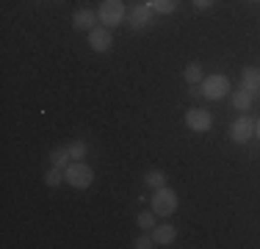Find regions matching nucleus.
<instances>
[{
    "instance_id": "2eb2a0df",
    "label": "nucleus",
    "mask_w": 260,
    "mask_h": 249,
    "mask_svg": "<svg viewBox=\"0 0 260 249\" xmlns=\"http://www.w3.org/2000/svg\"><path fill=\"white\" fill-rule=\"evenodd\" d=\"M150 6L158 14H172V11L177 9V0H150Z\"/></svg>"
},
{
    "instance_id": "4468645a",
    "label": "nucleus",
    "mask_w": 260,
    "mask_h": 249,
    "mask_svg": "<svg viewBox=\"0 0 260 249\" xmlns=\"http://www.w3.org/2000/svg\"><path fill=\"white\" fill-rule=\"evenodd\" d=\"M144 183L150 185V189H160V185L166 183V174L160 172V169H150V172L144 174Z\"/></svg>"
},
{
    "instance_id": "9b49d317",
    "label": "nucleus",
    "mask_w": 260,
    "mask_h": 249,
    "mask_svg": "<svg viewBox=\"0 0 260 249\" xmlns=\"http://www.w3.org/2000/svg\"><path fill=\"white\" fill-rule=\"evenodd\" d=\"M241 80H244V86H241V89H246L252 97L260 91V72L255 70V67H246V70L241 72Z\"/></svg>"
},
{
    "instance_id": "f03ea898",
    "label": "nucleus",
    "mask_w": 260,
    "mask_h": 249,
    "mask_svg": "<svg viewBox=\"0 0 260 249\" xmlns=\"http://www.w3.org/2000/svg\"><path fill=\"white\" fill-rule=\"evenodd\" d=\"M64 174H67V183L75 185V189H89V185L94 183V172H91V166H86L83 161H72L64 169Z\"/></svg>"
},
{
    "instance_id": "412c9836",
    "label": "nucleus",
    "mask_w": 260,
    "mask_h": 249,
    "mask_svg": "<svg viewBox=\"0 0 260 249\" xmlns=\"http://www.w3.org/2000/svg\"><path fill=\"white\" fill-rule=\"evenodd\" d=\"M213 3H216V0H194V6H197V9H210Z\"/></svg>"
},
{
    "instance_id": "9d476101",
    "label": "nucleus",
    "mask_w": 260,
    "mask_h": 249,
    "mask_svg": "<svg viewBox=\"0 0 260 249\" xmlns=\"http://www.w3.org/2000/svg\"><path fill=\"white\" fill-rule=\"evenodd\" d=\"M152 238H155L158 246H172V241L177 238V230L172 224H155L152 227Z\"/></svg>"
},
{
    "instance_id": "f3484780",
    "label": "nucleus",
    "mask_w": 260,
    "mask_h": 249,
    "mask_svg": "<svg viewBox=\"0 0 260 249\" xmlns=\"http://www.w3.org/2000/svg\"><path fill=\"white\" fill-rule=\"evenodd\" d=\"M185 80H188V86H194V83H200V80H205V78H202L200 64H188V67H185Z\"/></svg>"
},
{
    "instance_id": "f257e3e1",
    "label": "nucleus",
    "mask_w": 260,
    "mask_h": 249,
    "mask_svg": "<svg viewBox=\"0 0 260 249\" xmlns=\"http://www.w3.org/2000/svg\"><path fill=\"white\" fill-rule=\"evenodd\" d=\"M127 9L122 0H103L100 9H97V17H100V22L105 25V28H114V25H119L122 20H125Z\"/></svg>"
},
{
    "instance_id": "dca6fc26",
    "label": "nucleus",
    "mask_w": 260,
    "mask_h": 249,
    "mask_svg": "<svg viewBox=\"0 0 260 249\" xmlns=\"http://www.w3.org/2000/svg\"><path fill=\"white\" fill-rule=\"evenodd\" d=\"M61 180H67V174H61V166H50V172H47L45 183L50 185V189H55V185H61Z\"/></svg>"
},
{
    "instance_id": "ddd939ff",
    "label": "nucleus",
    "mask_w": 260,
    "mask_h": 249,
    "mask_svg": "<svg viewBox=\"0 0 260 249\" xmlns=\"http://www.w3.org/2000/svg\"><path fill=\"white\" fill-rule=\"evenodd\" d=\"M50 166H61V169H67V166H70V149H67V147L53 149V155H50Z\"/></svg>"
},
{
    "instance_id": "20e7f679",
    "label": "nucleus",
    "mask_w": 260,
    "mask_h": 249,
    "mask_svg": "<svg viewBox=\"0 0 260 249\" xmlns=\"http://www.w3.org/2000/svg\"><path fill=\"white\" fill-rule=\"evenodd\" d=\"M202 91H205L208 100H221L230 95V78L227 75H208L202 80Z\"/></svg>"
},
{
    "instance_id": "6e6552de",
    "label": "nucleus",
    "mask_w": 260,
    "mask_h": 249,
    "mask_svg": "<svg viewBox=\"0 0 260 249\" xmlns=\"http://www.w3.org/2000/svg\"><path fill=\"white\" fill-rule=\"evenodd\" d=\"M89 45H91V50H97V53H108L111 45H114L111 28H105V25H100V28H91L89 30Z\"/></svg>"
},
{
    "instance_id": "aec40b11",
    "label": "nucleus",
    "mask_w": 260,
    "mask_h": 249,
    "mask_svg": "<svg viewBox=\"0 0 260 249\" xmlns=\"http://www.w3.org/2000/svg\"><path fill=\"white\" fill-rule=\"evenodd\" d=\"M136 249H150V246H158L155 238H150V235H141V238H136Z\"/></svg>"
},
{
    "instance_id": "f8f14e48",
    "label": "nucleus",
    "mask_w": 260,
    "mask_h": 249,
    "mask_svg": "<svg viewBox=\"0 0 260 249\" xmlns=\"http://www.w3.org/2000/svg\"><path fill=\"white\" fill-rule=\"evenodd\" d=\"M233 105H235L238 111H246V108L252 105V95H249L246 89H238V91H233Z\"/></svg>"
},
{
    "instance_id": "a211bd4d",
    "label": "nucleus",
    "mask_w": 260,
    "mask_h": 249,
    "mask_svg": "<svg viewBox=\"0 0 260 249\" xmlns=\"http://www.w3.org/2000/svg\"><path fill=\"white\" fill-rule=\"evenodd\" d=\"M67 149H70V158L72 161H83V155H86V144H83V141H72Z\"/></svg>"
},
{
    "instance_id": "423d86ee",
    "label": "nucleus",
    "mask_w": 260,
    "mask_h": 249,
    "mask_svg": "<svg viewBox=\"0 0 260 249\" xmlns=\"http://www.w3.org/2000/svg\"><path fill=\"white\" fill-rule=\"evenodd\" d=\"M252 136H255V119H249V116H241L230 124V139L235 144H246Z\"/></svg>"
},
{
    "instance_id": "0eeeda50",
    "label": "nucleus",
    "mask_w": 260,
    "mask_h": 249,
    "mask_svg": "<svg viewBox=\"0 0 260 249\" xmlns=\"http://www.w3.org/2000/svg\"><path fill=\"white\" fill-rule=\"evenodd\" d=\"M185 124H188L194 133H205V130H210L213 119H210V114L205 108H191V111H185Z\"/></svg>"
},
{
    "instance_id": "39448f33",
    "label": "nucleus",
    "mask_w": 260,
    "mask_h": 249,
    "mask_svg": "<svg viewBox=\"0 0 260 249\" xmlns=\"http://www.w3.org/2000/svg\"><path fill=\"white\" fill-rule=\"evenodd\" d=\"M127 22H130V28H136V30L147 28V25L152 22V6L136 0V3L130 6V11H127Z\"/></svg>"
},
{
    "instance_id": "7ed1b4c3",
    "label": "nucleus",
    "mask_w": 260,
    "mask_h": 249,
    "mask_svg": "<svg viewBox=\"0 0 260 249\" xmlns=\"http://www.w3.org/2000/svg\"><path fill=\"white\" fill-rule=\"evenodd\" d=\"M177 210V194L172 189H166V185H160L155 189V194H152V213L155 216H172Z\"/></svg>"
},
{
    "instance_id": "1a4fd4ad",
    "label": "nucleus",
    "mask_w": 260,
    "mask_h": 249,
    "mask_svg": "<svg viewBox=\"0 0 260 249\" xmlns=\"http://www.w3.org/2000/svg\"><path fill=\"white\" fill-rule=\"evenodd\" d=\"M97 20H100V17H97L94 11H89V9H78L75 14H72V25H75V30H91Z\"/></svg>"
},
{
    "instance_id": "4be33fe9",
    "label": "nucleus",
    "mask_w": 260,
    "mask_h": 249,
    "mask_svg": "<svg viewBox=\"0 0 260 249\" xmlns=\"http://www.w3.org/2000/svg\"><path fill=\"white\" fill-rule=\"evenodd\" d=\"M255 136H257V139H260V119L255 122Z\"/></svg>"
},
{
    "instance_id": "6ab92c4d",
    "label": "nucleus",
    "mask_w": 260,
    "mask_h": 249,
    "mask_svg": "<svg viewBox=\"0 0 260 249\" xmlns=\"http://www.w3.org/2000/svg\"><path fill=\"white\" fill-rule=\"evenodd\" d=\"M136 224H139L141 230H152V227H155V216H152V213H141Z\"/></svg>"
}]
</instances>
